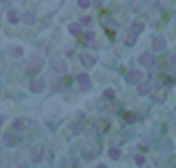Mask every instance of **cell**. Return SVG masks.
I'll return each instance as SVG.
<instances>
[{
	"label": "cell",
	"mask_w": 176,
	"mask_h": 168,
	"mask_svg": "<svg viewBox=\"0 0 176 168\" xmlns=\"http://www.w3.org/2000/svg\"><path fill=\"white\" fill-rule=\"evenodd\" d=\"M32 89H34V92H40V89H43V81H34V83H32Z\"/></svg>",
	"instance_id": "cell-4"
},
{
	"label": "cell",
	"mask_w": 176,
	"mask_h": 168,
	"mask_svg": "<svg viewBox=\"0 0 176 168\" xmlns=\"http://www.w3.org/2000/svg\"><path fill=\"white\" fill-rule=\"evenodd\" d=\"M98 168H106V166H98Z\"/></svg>",
	"instance_id": "cell-8"
},
{
	"label": "cell",
	"mask_w": 176,
	"mask_h": 168,
	"mask_svg": "<svg viewBox=\"0 0 176 168\" xmlns=\"http://www.w3.org/2000/svg\"><path fill=\"white\" fill-rule=\"evenodd\" d=\"M142 79V73H132V75H128V81H140Z\"/></svg>",
	"instance_id": "cell-1"
},
{
	"label": "cell",
	"mask_w": 176,
	"mask_h": 168,
	"mask_svg": "<svg viewBox=\"0 0 176 168\" xmlns=\"http://www.w3.org/2000/svg\"><path fill=\"white\" fill-rule=\"evenodd\" d=\"M110 158H119V151L117 149H110Z\"/></svg>",
	"instance_id": "cell-6"
},
{
	"label": "cell",
	"mask_w": 176,
	"mask_h": 168,
	"mask_svg": "<svg viewBox=\"0 0 176 168\" xmlns=\"http://www.w3.org/2000/svg\"><path fill=\"white\" fill-rule=\"evenodd\" d=\"M79 4L81 7H89V0H79Z\"/></svg>",
	"instance_id": "cell-7"
},
{
	"label": "cell",
	"mask_w": 176,
	"mask_h": 168,
	"mask_svg": "<svg viewBox=\"0 0 176 168\" xmlns=\"http://www.w3.org/2000/svg\"><path fill=\"white\" fill-rule=\"evenodd\" d=\"M163 45H166V43H163V38H157V40H155V49H161Z\"/></svg>",
	"instance_id": "cell-5"
},
{
	"label": "cell",
	"mask_w": 176,
	"mask_h": 168,
	"mask_svg": "<svg viewBox=\"0 0 176 168\" xmlns=\"http://www.w3.org/2000/svg\"><path fill=\"white\" fill-rule=\"evenodd\" d=\"M140 62H142V64H146V66H151V64H153V56H142V58H140Z\"/></svg>",
	"instance_id": "cell-2"
},
{
	"label": "cell",
	"mask_w": 176,
	"mask_h": 168,
	"mask_svg": "<svg viewBox=\"0 0 176 168\" xmlns=\"http://www.w3.org/2000/svg\"><path fill=\"white\" fill-rule=\"evenodd\" d=\"M79 83H81L83 87H89V79H87V75H81V77H79Z\"/></svg>",
	"instance_id": "cell-3"
}]
</instances>
